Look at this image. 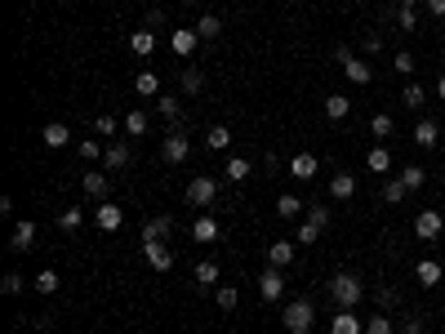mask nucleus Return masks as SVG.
<instances>
[{"instance_id": "393cba45", "label": "nucleus", "mask_w": 445, "mask_h": 334, "mask_svg": "<svg viewBox=\"0 0 445 334\" xmlns=\"http://www.w3.org/2000/svg\"><path fill=\"white\" fill-rule=\"evenodd\" d=\"M178 85H183V94H201L205 90V72H201V67H183V80H178Z\"/></svg>"}, {"instance_id": "dca6fc26", "label": "nucleus", "mask_w": 445, "mask_h": 334, "mask_svg": "<svg viewBox=\"0 0 445 334\" xmlns=\"http://www.w3.org/2000/svg\"><path fill=\"white\" fill-rule=\"evenodd\" d=\"M348 112H352L348 94H325V116H329V121H348Z\"/></svg>"}, {"instance_id": "20e7f679", "label": "nucleus", "mask_w": 445, "mask_h": 334, "mask_svg": "<svg viewBox=\"0 0 445 334\" xmlns=\"http://www.w3.org/2000/svg\"><path fill=\"white\" fill-rule=\"evenodd\" d=\"M258 298H263V303H281V298H285V276H281V267H268V272L258 276Z\"/></svg>"}, {"instance_id": "6e6552de", "label": "nucleus", "mask_w": 445, "mask_h": 334, "mask_svg": "<svg viewBox=\"0 0 445 334\" xmlns=\"http://www.w3.org/2000/svg\"><path fill=\"white\" fill-rule=\"evenodd\" d=\"M143 254H147V263H152L156 272H170L174 267V249L165 241H143Z\"/></svg>"}, {"instance_id": "423d86ee", "label": "nucleus", "mask_w": 445, "mask_h": 334, "mask_svg": "<svg viewBox=\"0 0 445 334\" xmlns=\"http://www.w3.org/2000/svg\"><path fill=\"white\" fill-rule=\"evenodd\" d=\"M339 63H343V72H348L352 85H370L374 72H370V63H361L356 54H348V49H339Z\"/></svg>"}, {"instance_id": "a18cd8bd", "label": "nucleus", "mask_w": 445, "mask_h": 334, "mask_svg": "<svg viewBox=\"0 0 445 334\" xmlns=\"http://www.w3.org/2000/svg\"><path fill=\"white\" fill-rule=\"evenodd\" d=\"M156 112L165 116V121H178V112H183V107H178V98H156Z\"/></svg>"}, {"instance_id": "a211bd4d", "label": "nucleus", "mask_w": 445, "mask_h": 334, "mask_svg": "<svg viewBox=\"0 0 445 334\" xmlns=\"http://www.w3.org/2000/svg\"><path fill=\"white\" fill-rule=\"evenodd\" d=\"M414 276H419V286H423V290L441 286V263H436V259H423V263L414 267Z\"/></svg>"}, {"instance_id": "3c124183", "label": "nucleus", "mask_w": 445, "mask_h": 334, "mask_svg": "<svg viewBox=\"0 0 445 334\" xmlns=\"http://www.w3.org/2000/svg\"><path fill=\"white\" fill-rule=\"evenodd\" d=\"M76 152H80V156H85V161H98V139H85V143H80V147H76Z\"/></svg>"}, {"instance_id": "c85d7f7f", "label": "nucleus", "mask_w": 445, "mask_h": 334, "mask_svg": "<svg viewBox=\"0 0 445 334\" xmlns=\"http://www.w3.org/2000/svg\"><path fill=\"white\" fill-rule=\"evenodd\" d=\"M223 174H227V178H232V183H245V178H250V174H254V165H250V161H245V156H232V161H227V165H223Z\"/></svg>"}, {"instance_id": "cd10ccee", "label": "nucleus", "mask_w": 445, "mask_h": 334, "mask_svg": "<svg viewBox=\"0 0 445 334\" xmlns=\"http://www.w3.org/2000/svg\"><path fill=\"white\" fill-rule=\"evenodd\" d=\"M366 165H370L374 174H388V170H392V152H388V147H370V152H366Z\"/></svg>"}, {"instance_id": "bf43d9fd", "label": "nucleus", "mask_w": 445, "mask_h": 334, "mask_svg": "<svg viewBox=\"0 0 445 334\" xmlns=\"http://www.w3.org/2000/svg\"><path fill=\"white\" fill-rule=\"evenodd\" d=\"M410 5H414V0H410Z\"/></svg>"}, {"instance_id": "f3484780", "label": "nucleus", "mask_w": 445, "mask_h": 334, "mask_svg": "<svg viewBox=\"0 0 445 334\" xmlns=\"http://www.w3.org/2000/svg\"><path fill=\"white\" fill-rule=\"evenodd\" d=\"M129 49H134L138 58H147V54L156 49V31H152V27H138L134 36H129Z\"/></svg>"}, {"instance_id": "2eb2a0df", "label": "nucleus", "mask_w": 445, "mask_h": 334, "mask_svg": "<svg viewBox=\"0 0 445 334\" xmlns=\"http://www.w3.org/2000/svg\"><path fill=\"white\" fill-rule=\"evenodd\" d=\"M67 139H72V129L62 125V121H49V125L40 129V143H45V147H67Z\"/></svg>"}, {"instance_id": "c9c22d12", "label": "nucleus", "mask_w": 445, "mask_h": 334, "mask_svg": "<svg viewBox=\"0 0 445 334\" xmlns=\"http://www.w3.org/2000/svg\"><path fill=\"white\" fill-rule=\"evenodd\" d=\"M205 143L214 147V152H223V147H227V143H232V129H227V125H209V134H205Z\"/></svg>"}, {"instance_id": "5fc2aeb1", "label": "nucleus", "mask_w": 445, "mask_h": 334, "mask_svg": "<svg viewBox=\"0 0 445 334\" xmlns=\"http://www.w3.org/2000/svg\"><path fill=\"white\" fill-rule=\"evenodd\" d=\"M143 23H147V27H165V14H160V9H147Z\"/></svg>"}, {"instance_id": "412c9836", "label": "nucleus", "mask_w": 445, "mask_h": 334, "mask_svg": "<svg viewBox=\"0 0 445 334\" xmlns=\"http://www.w3.org/2000/svg\"><path fill=\"white\" fill-rule=\"evenodd\" d=\"M170 232H174V219H165V214H160V219H147L143 223V241H165Z\"/></svg>"}, {"instance_id": "2f4dec72", "label": "nucleus", "mask_w": 445, "mask_h": 334, "mask_svg": "<svg viewBox=\"0 0 445 334\" xmlns=\"http://www.w3.org/2000/svg\"><path fill=\"white\" fill-rule=\"evenodd\" d=\"M192 237H196V241H219V223H214L209 214H201V219L192 223Z\"/></svg>"}, {"instance_id": "72a5a7b5", "label": "nucleus", "mask_w": 445, "mask_h": 334, "mask_svg": "<svg viewBox=\"0 0 445 334\" xmlns=\"http://www.w3.org/2000/svg\"><path fill=\"white\" fill-rule=\"evenodd\" d=\"M397 27L401 31H419V14H414L410 0H401V5H397Z\"/></svg>"}, {"instance_id": "1a4fd4ad", "label": "nucleus", "mask_w": 445, "mask_h": 334, "mask_svg": "<svg viewBox=\"0 0 445 334\" xmlns=\"http://www.w3.org/2000/svg\"><path fill=\"white\" fill-rule=\"evenodd\" d=\"M441 227H445V223H441V214H436V210H423L419 219H414V237H419V241H436V237H441Z\"/></svg>"}, {"instance_id": "9b49d317", "label": "nucleus", "mask_w": 445, "mask_h": 334, "mask_svg": "<svg viewBox=\"0 0 445 334\" xmlns=\"http://www.w3.org/2000/svg\"><path fill=\"white\" fill-rule=\"evenodd\" d=\"M98 227H103V232H121V227H125V210H121V205H107V200H98Z\"/></svg>"}, {"instance_id": "7ed1b4c3", "label": "nucleus", "mask_w": 445, "mask_h": 334, "mask_svg": "<svg viewBox=\"0 0 445 334\" xmlns=\"http://www.w3.org/2000/svg\"><path fill=\"white\" fill-rule=\"evenodd\" d=\"M214 196H219V178L196 174V178L187 183V205H214Z\"/></svg>"}, {"instance_id": "39448f33", "label": "nucleus", "mask_w": 445, "mask_h": 334, "mask_svg": "<svg viewBox=\"0 0 445 334\" xmlns=\"http://www.w3.org/2000/svg\"><path fill=\"white\" fill-rule=\"evenodd\" d=\"M160 156H165V161H170V165H183V161L192 156V139H187V134H183V129H174V134H170V139H165V147H160Z\"/></svg>"}, {"instance_id": "4be33fe9", "label": "nucleus", "mask_w": 445, "mask_h": 334, "mask_svg": "<svg viewBox=\"0 0 445 334\" xmlns=\"http://www.w3.org/2000/svg\"><path fill=\"white\" fill-rule=\"evenodd\" d=\"M196 286H201V290H209V286H219V263H214V259H205V263H196Z\"/></svg>"}, {"instance_id": "bb28decb", "label": "nucleus", "mask_w": 445, "mask_h": 334, "mask_svg": "<svg viewBox=\"0 0 445 334\" xmlns=\"http://www.w3.org/2000/svg\"><path fill=\"white\" fill-rule=\"evenodd\" d=\"M103 165H107V170H125V165H129V147L125 143H111L107 152H103Z\"/></svg>"}, {"instance_id": "c03bdc74", "label": "nucleus", "mask_w": 445, "mask_h": 334, "mask_svg": "<svg viewBox=\"0 0 445 334\" xmlns=\"http://www.w3.org/2000/svg\"><path fill=\"white\" fill-rule=\"evenodd\" d=\"M392 67H397L401 76H414V67H419V63H414V54H410V49H401V54L392 58Z\"/></svg>"}, {"instance_id": "37998d69", "label": "nucleus", "mask_w": 445, "mask_h": 334, "mask_svg": "<svg viewBox=\"0 0 445 334\" xmlns=\"http://www.w3.org/2000/svg\"><path fill=\"white\" fill-rule=\"evenodd\" d=\"M366 334H392V316L388 312H374L366 321Z\"/></svg>"}, {"instance_id": "c756f323", "label": "nucleus", "mask_w": 445, "mask_h": 334, "mask_svg": "<svg viewBox=\"0 0 445 334\" xmlns=\"http://www.w3.org/2000/svg\"><path fill=\"white\" fill-rule=\"evenodd\" d=\"M80 188H85L89 196H98V200H103V196H107V174H103V170H89L85 178H80Z\"/></svg>"}, {"instance_id": "7c9ffc66", "label": "nucleus", "mask_w": 445, "mask_h": 334, "mask_svg": "<svg viewBox=\"0 0 445 334\" xmlns=\"http://www.w3.org/2000/svg\"><path fill=\"white\" fill-rule=\"evenodd\" d=\"M134 94H143V98H156V94H160V80H156V72H138V76H134Z\"/></svg>"}, {"instance_id": "f03ea898", "label": "nucleus", "mask_w": 445, "mask_h": 334, "mask_svg": "<svg viewBox=\"0 0 445 334\" xmlns=\"http://www.w3.org/2000/svg\"><path fill=\"white\" fill-rule=\"evenodd\" d=\"M281 321H285L290 334H312V325H317V312H312L307 298H290L285 312H281Z\"/></svg>"}, {"instance_id": "58836bf2", "label": "nucleus", "mask_w": 445, "mask_h": 334, "mask_svg": "<svg viewBox=\"0 0 445 334\" xmlns=\"http://www.w3.org/2000/svg\"><path fill=\"white\" fill-rule=\"evenodd\" d=\"M121 125H125V134H134V139H138V134H147V112H138V107H134Z\"/></svg>"}, {"instance_id": "13d9d810", "label": "nucleus", "mask_w": 445, "mask_h": 334, "mask_svg": "<svg viewBox=\"0 0 445 334\" xmlns=\"http://www.w3.org/2000/svg\"><path fill=\"white\" fill-rule=\"evenodd\" d=\"M183 5H201V0H183Z\"/></svg>"}, {"instance_id": "6e6d98bb", "label": "nucleus", "mask_w": 445, "mask_h": 334, "mask_svg": "<svg viewBox=\"0 0 445 334\" xmlns=\"http://www.w3.org/2000/svg\"><path fill=\"white\" fill-rule=\"evenodd\" d=\"M427 9H432V18H445V0H427Z\"/></svg>"}, {"instance_id": "4468645a", "label": "nucleus", "mask_w": 445, "mask_h": 334, "mask_svg": "<svg viewBox=\"0 0 445 334\" xmlns=\"http://www.w3.org/2000/svg\"><path fill=\"white\" fill-rule=\"evenodd\" d=\"M290 263H294V241H272L268 245V267H281L285 272Z\"/></svg>"}, {"instance_id": "aec40b11", "label": "nucleus", "mask_w": 445, "mask_h": 334, "mask_svg": "<svg viewBox=\"0 0 445 334\" xmlns=\"http://www.w3.org/2000/svg\"><path fill=\"white\" fill-rule=\"evenodd\" d=\"M329 196H334V200H352L356 196V178L352 174H334V178H329Z\"/></svg>"}, {"instance_id": "473e14b6", "label": "nucleus", "mask_w": 445, "mask_h": 334, "mask_svg": "<svg viewBox=\"0 0 445 334\" xmlns=\"http://www.w3.org/2000/svg\"><path fill=\"white\" fill-rule=\"evenodd\" d=\"M80 227H85V214H80L76 205L58 214V232H67V237H72V232H80Z\"/></svg>"}, {"instance_id": "ddd939ff", "label": "nucleus", "mask_w": 445, "mask_h": 334, "mask_svg": "<svg viewBox=\"0 0 445 334\" xmlns=\"http://www.w3.org/2000/svg\"><path fill=\"white\" fill-rule=\"evenodd\" d=\"M9 249H13V254H27V249H36V223H18V227H13Z\"/></svg>"}, {"instance_id": "de8ad7c7", "label": "nucleus", "mask_w": 445, "mask_h": 334, "mask_svg": "<svg viewBox=\"0 0 445 334\" xmlns=\"http://www.w3.org/2000/svg\"><path fill=\"white\" fill-rule=\"evenodd\" d=\"M397 303H401V294L392 290V286H383V290H378V312H388V308H397Z\"/></svg>"}, {"instance_id": "8fccbe9b", "label": "nucleus", "mask_w": 445, "mask_h": 334, "mask_svg": "<svg viewBox=\"0 0 445 334\" xmlns=\"http://www.w3.org/2000/svg\"><path fill=\"white\" fill-rule=\"evenodd\" d=\"M0 290H5V294H18V290H23V276H18V272H5V276H0Z\"/></svg>"}, {"instance_id": "9d476101", "label": "nucleus", "mask_w": 445, "mask_h": 334, "mask_svg": "<svg viewBox=\"0 0 445 334\" xmlns=\"http://www.w3.org/2000/svg\"><path fill=\"white\" fill-rule=\"evenodd\" d=\"M329 334H366V325L356 321V312H352V308H339V312H334V321H329Z\"/></svg>"}, {"instance_id": "864d4df0", "label": "nucleus", "mask_w": 445, "mask_h": 334, "mask_svg": "<svg viewBox=\"0 0 445 334\" xmlns=\"http://www.w3.org/2000/svg\"><path fill=\"white\" fill-rule=\"evenodd\" d=\"M378 49H383V36H378V31H370V36H366V54H378Z\"/></svg>"}, {"instance_id": "a19ab883", "label": "nucleus", "mask_w": 445, "mask_h": 334, "mask_svg": "<svg viewBox=\"0 0 445 334\" xmlns=\"http://www.w3.org/2000/svg\"><path fill=\"white\" fill-rule=\"evenodd\" d=\"M401 183L414 192V188H423V183H427V170H419V165H405V170H401Z\"/></svg>"}, {"instance_id": "6ab92c4d", "label": "nucleus", "mask_w": 445, "mask_h": 334, "mask_svg": "<svg viewBox=\"0 0 445 334\" xmlns=\"http://www.w3.org/2000/svg\"><path fill=\"white\" fill-rule=\"evenodd\" d=\"M414 143L419 147H436L441 143V125L436 121H414Z\"/></svg>"}, {"instance_id": "e433bc0d", "label": "nucleus", "mask_w": 445, "mask_h": 334, "mask_svg": "<svg viewBox=\"0 0 445 334\" xmlns=\"http://www.w3.org/2000/svg\"><path fill=\"white\" fill-rule=\"evenodd\" d=\"M392 129H397V121H392L388 112H374V116H370V134H378V139H388Z\"/></svg>"}, {"instance_id": "b1692460", "label": "nucleus", "mask_w": 445, "mask_h": 334, "mask_svg": "<svg viewBox=\"0 0 445 334\" xmlns=\"http://www.w3.org/2000/svg\"><path fill=\"white\" fill-rule=\"evenodd\" d=\"M219 31H223V18H219V14H201V18H196V36H201V41H214Z\"/></svg>"}, {"instance_id": "f704fd0d", "label": "nucleus", "mask_w": 445, "mask_h": 334, "mask_svg": "<svg viewBox=\"0 0 445 334\" xmlns=\"http://www.w3.org/2000/svg\"><path fill=\"white\" fill-rule=\"evenodd\" d=\"M317 241H321V227L312 223V219H303L299 232H294V245H317Z\"/></svg>"}, {"instance_id": "79ce46f5", "label": "nucleus", "mask_w": 445, "mask_h": 334, "mask_svg": "<svg viewBox=\"0 0 445 334\" xmlns=\"http://www.w3.org/2000/svg\"><path fill=\"white\" fill-rule=\"evenodd\" d=\"M36 294H58V272H36Z\"/></svg>"}, {"instance_id": "4c0bfd02", "label": "nucleus", "mask_w": 445, "mask_h": 334, "mask_svg": "<svg viewBox=\"0 0 445 334\" xmlns=\"http://www.w3.org/2000/svg\"><path fill=\"white\" fill-rule=\"evenodd\" d=\"M214 298H219L223 312H232V308L241 303V290H236V286H219V290H214Z\"/></svg>"}, {"instance_id": "0eeeda50", "label": "nucleus", "mask_w": 445, "mask_h": 334, "mask_svg": "<svg viewBox=\"0 0 445 334\" xmlns=\"http://www.w3.org/2000/svg\"><path fill=\"white\" fill-rule=\"evenodd\" d=\"M196 45H201L196 27H174V31H170V49H174L178 58H192V54H196Z\"/></svg>"}, {"instance_id": "f8f14e48", "label": "nucleus", "mask_w": 445, "mask_h": 334, "mask_svg": "<svg viewBox=\"0 0 445 334\" xmlns=\"http://www.w3.org/2000/svg\"><path fill=\"white\" fill-rule=\"evenodd\" d=\"M317 170H321V161H317V156H312V152H299V156H294V161H290V174H294V178H299V183H307V178H317Z\"/></svg>"}, {"instance_id": "5701e85b", "label": "nucleus", "mask_w": 445, "mask_h": 334, "mask_svg": "<svg viewBox=\"0 0 445 334\" xmlns=\"http://www.w3.org/2000/svg\"><path fill=\"white\" fill-rule=\"evenodd\" d=\"M276 214H281V219H299V214H303V200L294 196V192H281V196H276Z\"/></svg>"}, {"instance_id": "603ef678", "label": "nucleus", "mask_w": 445, "mask_h": 334, "mask_svg": "<svg viewBox=\"0 0 445 334\" xmlns=\"http://www.w3.org/2000/svg\"><path fill=\"white\" fill-rule=\"evenodd\" d=\"M401 334H427V325L419 321V316H405V325H401Z\"/></svg>"}, {"instance_id": "ea45409f", "label": "nucleus", "mask_w": 445, "mask_h": 334, "mask_svg": "<svg viewBox=\"0 0 445 334\" xmlns=\"http://www.w3.org/2000/svg\"><path fill=\"white\" fill-rule=\"evenodd\" d=\"M405 183L401 178H392V183H383V200H388V205H401V200H405Z\"/></svg>"}, {"instance_id": "f257e3e1", "label": "nucleus", "mask_w": 445, "mask_h": 334, "mask_svg": "<svg viewBox=\"0 0 445 334\" xmlns=\"http://www.w3.org/2000/svg\"><path fill=\"white\" fill-rule=\"evenodd\" d=\"M329 298H334V308H356L366 298V281L356 272H334L329 276Z\"/></svg>"}, {"instance_id": "49530a36", "label": "nucleus", "mask_w": 445, "mask_h": 334, "mask_svg": "<svg viewBox=\"0 0 445 334\" xmlns=\"http://www.w3.org/2000/svg\"><path fill=\"white\" fill-rule=\"evenodd\" d=\"M307 219H312V223H317V227L325 232V227H329V219H334V214H329V205H312V210H307Z\"/></svg>"}, {"instance_id": "09e8293b", "label": "nucleus", "mask_w": 445, "mask_h": 334, "mask_svg": "<svg viewBox=\"0 0 445 334\" xmlns=\"http://www.w3.org/2000/svg\"><path fill=\"white\" fill-rule=\"evenodd\" d=\"M116 129H121V121H116V116H107V112L94 121V134H116Z\"/></svg>"}, {"instance_id": "a878e982", "label": "nucleus", "mask_w": 445, "mask_h": 334, "mask_svg": "<svg viewBox=\"0 0 445 334\" xmlns=\"http://www.w3.org/2000/svg\"><path fill=\"white\" fill-rule=\"evenodd\" d=\"M401 103H405V107H410V112H419V107H423V103H427V90H423V85H419V80H410V85H405V90H401Z\"/></svg>"}, {"instance_id": "4d7b16f0", "label": "nucleus", "mask_w": 445, "mask_h": 334, "mask_svg": "<svg viewBox=\"0 0 445 334\" xmlns=\"http://www.w3.org/2000/svg\"><path fill=\"white\" fill-rule=\"evenodd\" d=\"M436 98H445V76H441V80H436Z\"/></svg>"}]
</instances>
